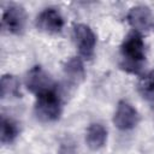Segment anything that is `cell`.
<instances>
[{"label":"cell","mask_w":154,"mask_h":154,"mask_svg":"<svg viewBox=\"0 0 154 154\" xmlns=\"http://www.w3.org/2000/svg\"><path fill=\"white\" fill-rule=\"evenodd\" d=\"M146 61V48L142 35L134 30L129 32L120 46V67L128 73L137 75L141 72Z\"/></svg>","instance_id":"6da1fadb"},{"label":"cell","mask_w":154,"mask_h":154,"mask_svg":"<svg viewBox=\"0 0 154 154\" xmlns=\"http://www.w3.org/2000/svg\"><path fill=\"white\" fill-rule=\"evenodd\" d=\"M61 99L55 89L37 95L35 102V116L43 123H52L60 118Z\"/></svg>","instance_id":"7a4b0ae2"},{"label":"cell","mask_w":154,"mask_h":154,"mask_svg":"<svg viewBox=\"0 0 154 154\" xmlns=\"http://www.w3.org/2000/svg\"><path fill=\"white\" fill-rule=\"evenodd\" d=\"M26 23L25 10L17 4H10L4 8L1 25L5 31L13 35H20L24 31Z\"/></svg>","instance_id":"3957f363"},{"label":"cell","mask_w":154,"mask_h":154,"mask_svg":"<svg viewBox=\"0 0 154 154\" xmlns=\"http://www.w3.org/2000/svg\"><path fill=\"white\" fill-rule=\"evenodd\" d=\"M72 36L79 54L85 59H91L96 45V36L91 28L87 24H75Z\"/></svg>","instance_id":"277c9868"},{"label":"cell","mask_w":154,"mask_h":154,"mask_svg":"<svg viewBox=\"0 0 154 154\" xmlns=\"http://www.w3.org/2000/svg\"><path fill=\"white\" fill-rule=\"evenodd\" d=\"M25 87L29 91L36 94V96L48 90L55 89L52 77L48 75V72L43 70L42 66L38 65L31 67L28 71L25 76Z\"/></svg>","instance_id":"5b68a950"},{"label":"cell","mask_w":154,"mask_h":154,"mask_svg":"<svg viewBox=\"0 0 154 154\" xmlns=\"http://www.w3.org/2000/svg\"><path fill=\"white\" fill-rule=\"evenodd\" d=\"M140 122V114L137 109L128 101H119L113 116L114 125L123 131L132 130Z\"/></svg>","instance_id":"8992f818"},{"label":"cell","mask_w":154,"mask_h":154,"mask_svg":"<svg viewBox=\"0 0 154 154\" xmlns=\"http://www.w3.org/2000/svg\"><path fill=\"white\" fill-rule=\"evenodd\" d=\"M36 26L47 34H58L64 26V18L58 8L48 7L41 11L37 16Z\"/></svg>","instance_id":"52a82bcc"},{"label":"cell","mask_w":154,"mask_h":154,"mask_svg":"<svg viewBox=\"0 0 154 154\" xmlns=\"http://www.w3.org/2000/svg\"><path fill=\"white\" fill-rule=\"evenodd\" d=\"M128 22L132 28L136 29V31L140 32V30H148L152 25V13L150 10L147 6L138 5L132 8H130L128 13Z\"/></svg>","instance_id":"ba28073f"},{"label":"cell","mask_w":154,"mask_h":154,"mask_svg":"<svg viewBox=\"0 0 154 154\" xmlns=\"http://www.w3.org/2000/svg\"><path fill=\"white\" fill-rule=\"evenodd\" d=\"M64 75L69 83L73 85L76 84L78 85L85 77V70H84L83 61L78 57L70 58L64 64Z\"/></svg>","instance_id":"9c48e42d"},{"label":"cell","mask_w":154,"mask_h":154,"mask_svg":"<svg viewBox=\"0 0 154 154\" xmlns=\"http://www.w3.org/2000/svg\"><path fill=\"white\" fill-rule=\"evenodd\" d=\"M87 144L90 149L97 150L102 148L107 141V130L100 123H93L89 125L85 135Z\"/></svg>","instance_id":"30bf717a"},{"label":"cell","mask_w":154,"mask_h":154,"mask_svg":"<svg viewBox=\"0 0 154 154\" xmlns=\"http://www.w3.org/2000/svg\"><path fill=\"white\" fill-rule=\"evenodd\" d=\"M0 95L1 99L20 97V84L16 76L4 75L0 81Z\"/></svg>","instance_id":"8fae6325"},{"label":"cell","mask_w":154,"mask_h":154,"mask_svg":"<svg viewBox=\"0 0 154 154\" xmlns=\"http://www.w3.org/2000/svg\"><path fill=\"white\" fill-rule=\"evenodd\" d=\"M1 131H0V141L2 144H10L12 143L18 134H19V129L17 123H14L12 119L6 118L5 116L1 117Z\"/></svg>","instance_id":"7c38bea8"},{"label":"cell","mask_w":154,"mask_h":154,"mask_svg":"<svg viewBox=\"0 0 154 154\" xmlns=\"http://www.w3.org/2000/svg\"><path fill=\"white\" fill-rule=\"evenodd\" d=\"M138 90L144 99L150 101L154 100V70L149 71L140 79Z\"/></svg>","instance_id":"4fadbf2b"}]
</instances>
